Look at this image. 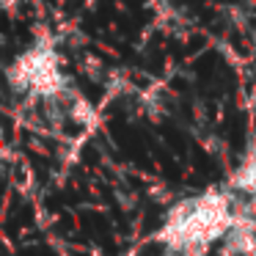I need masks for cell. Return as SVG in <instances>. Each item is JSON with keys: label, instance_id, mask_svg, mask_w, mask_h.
Segmentation results:
<instances>
[{"label": "cell", "instance_id": "cell-1", "mask_svg": "<svg viewBox=\"0 0 256 256\" xmlns=\"http://www.w3.org/2000/svg\"><path fill=\"white\" fill-rule=\"evenodd\" d=\"M234 218L237 215L232 210V198L220 190H206L171 206L154 240L166 245V250L204 254L212 242L226 237Z\"/></svg>", "mask_w": 256, "mask_h": 256}, {"label": "cell", "instance_id": "cell-2", "mask_svg": "<svg viewBox=\"0 0 256 256\" xmlns=\"http://www.w3.org/2000/svg\"><path fill=\"white\" fill-rule=\"evenodd\" d=\"M8 83L17 94H30L42 100H58L66 91V78L58 64V52L47 39H39L8 66Z\"/></svg>", "mask_w": 256, "mask_h": 256}, {"label": "cell", "instance_id": "cell-3", "mask_svg": "<svg viewBox=\"0 0 256 256\" xmlns=\"http://www.w3.org/2000/svg\"><path fill=\"white\" fill-rule=\"evenodd\" d=\"M226 256H256V220L248 215H237L234 226L223 237Z\"/></svg>", "mask_w": 256, "mask_h": 256}, {"label": "cell", "instance_id": "cell-4", "mask_svg": "<svg viewBox=\"0 0 256 256\" xmlns=\"http://www.w3.org/2000/svg\"><path fill=\"white\" fill-rule=\"evenodd\" d=\"M228 188L240 196H256V138L248 144L240 166L234 168L232 179H228Z\"/></svg>", "mask_w": 256, "mask_h": 256}]
</instances>
